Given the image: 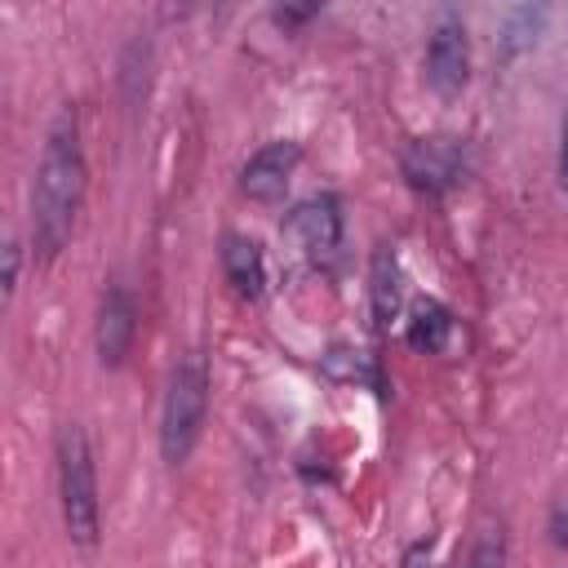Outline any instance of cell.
Here are the masks:
<instances>
[{"instance_id":"6da1fadb","label":"cell","mask_w":568,"mask_h":568,"mask_svg":"<svg viewBox=\"0 0 568 568\" xmlns=\"http://www.w3.org/2000/svg\"><path fill=\"white\" fill-rule=\"evenodd\" d=\"M84 186H89V160H84L80 115L75 106H58L44 129V146L31 182V248L40 262H53L71 244Z\"/></svg>"},{"instance_id":"7a4b0ae2","label":"cell","mask_w":568,"mask_h":568,"mask_svg":"<svg viewBox=\"0 0 568 568\" xmlns=\"http://www.w3.org/2000/svg\"><path fill=\"white\" fill-rule=\"evenodd\" d=\"M53 466H58V506L62 528L75 550H93L102 537V501H98V462L84 426L62 422L53 430Z\"/></svg>"},{"instance_id":"3957f363","label":"cell","mask_w":568,"mask_h":568,"mask_svg":"<svg viewBox=\"0 0 568 568\" xmlns=\"http://www.w3.org/2000/svg\"><path fill=\"white\" fill-rule=\"evenodd\" d=\"M209 395H213V373L209 359L200 351L178 355V364L169 368V386H164V404H160V457L164 466H182L209 422Z\"/></svg>"},{"instance_id":"277c9868","label":"cell","mask_w":568,"mask_h":568,"mask_svg":"<svg viewBox=\"0 0 568 568\" xmlns=\"http://www.w3.org/2000/svg\"><path fill=\"white\" fill-rule=\"evenodd\" d=\"M399 173H404V182L417 195H444V191H453V186L466 182L470 151L453 133H426V138H413L399 151Z\"/></svg>"},{"instance_id":"5b68a950","label":"cell","mask_w":568,"mask_h":568,"mask_svg":"<svg viewBox=\"0 0 568 568\" xmlns=\"http://www.w3.org/2000/svg\"><path fill=\"white\" fill-rule=\"evenodd\" d=\"M280 235L293 244V253H302L306 262H328L342 244V200L333 191L306 195L302 204H293L280 222Z\"/></svg>"},{"instance_id":"8992f818","label":"cell","mask_w":568,"mask_h":568,"mask_svg":"<svg viewBox=\"0 0 568 568\" xmlns=\"http://www.w3.org/2000/svg\"><path fill=\"white\" fill-rule=\"evenodd\" d=\"M470 80V36L462 13L444 9L426 40V84L435 98H457Z\"/></svg>"},{"instance_id":"52a82bcc","label":"cell","mask_w":568,"mask_h":568,"mask_svg":"<svg viewBox=\"0 0 568 568\" xmlns=\"http://www.w3.org/2000/svg\"><path fill=\"white\" fill-rule=\"evenodd\" d=\"M138 342V302L124 280H106L98 297V324H93V346L102 368H120Z\"/></svg>"},{"instance_id":"ba28073f","label":"cell","mask_w":568,"mask_h":568,"mask_svg":"<svg viewBox=\"0 0 568 568\" xmlns=\"http://www.w3.org/2000/svg\"><path fill=\"white\" fill-rule=\"evenodd\" d=\"M297 164H302V146L293 138H275V142L257 146L240 169V195L253 204H280Z\"/></svg>"},{"instance_id":"9c48e42d","label":"cell","mask_w":568,"mask_h":568,"mask_svg":"<svg viewBox=\"0 0 568 568\" xmlns=\"http://www.w3.org/2000/svg\"><path fill=\"white\" fill-rule=\"evenodd\" d=\"M217 266L226 275V284L240 293V297H262V284H266V257H262V244L240 235V231H226L217 240Z\"/></svg>"},{"instance_id":"30bf717a","label":"cell","mask_w":568,"mask_h":568,"mask_svg":"<svg viewBox=\"0 0 568 568\" xmlns=\"http://www.w3.org/2000/svg\"><path fill=\"white\" fill-rule=\"evenodd\" d=\"M404 275H399V262H395V248L390 244H377L373 253V266H368V311H373V324L377 328H390L399 320V302H404Z\"/></svg>"},{"instance_id":"8fae6325","label":"cell","mask_w":568,"mask_h":568,"mask_svg":"<svg viewBox=\"0 0 568 568\" xmlns=\"http://www.w3.org/2000/svg\"><path fill=\"white\" fill-rule=\"evenodd\" d=\"M453 333H457V320H453V311H448L444 302H435V297L413 302L408 324H404V342H408L413 351H422V355H439V351H448Z\"/></svg>"},{"instance_id":"7c38bea8","label":"cell","mask_w":568,"mask_h":568,"mask_svg":"<svg viewBox=\"0 0 568 568\" xmlns=\"http://www.w3.org/2000/svg\"><path fill=\"white\" fill-rule=\"evenodd\" d=\"M324 373H328L333 382H377L373 355L351 351V346H333V351L324 355Z\"/></svg>"},{"instance_id":"4fadbf2b","label":"cell","mask_w":568,"mask_h":568,"mask_svg":"<svg viewBox=\"0 0 568 568\" xmlns=\"http://www.w3.org/2000/svg\"><path fill=\"white\" fill-rule=\"evenodd\" d=\"M466 568H506V524L501 519H488L475 532L470 555H466Z\"/></svg>"},{"instance_id":"5bb4252c","label":"cell","mask_w":568,"mask_h":568,"mask_svg":"<svg viewBox=\"0 0 568 568\" xmlns=\"http://www.w3.org/2000/svg\"><path fill=\"white\" fill-rule=\"evenodd\" d=\"M546 537H550L555 550H568V493L550 506V515H546Z\"/></svg>"},{"instance_id":"9a60e30c","label":"cell","mask_w":568,"mask_h":568,"mask_svg":"<svg viewBox=\"0 0 568 568\" xmlns=\"http://www.w3.org/2000/svg\"><path fill=\"white\" fill-rule=\"evenodd\" d=\"M315 13H320V4H275V9H271V22L284 27V31H293V27L311 22Z\"/></svg>"},{"instance_id":"2e32d148","label":"cell","mask_w":568,"mask_h":568,"mask_svg":"<svg viewBox=\"0 0 568 568\" xmlns=\"http://www.w3.org/2000/svg\"><path fill=\"white\" fill-rule=\"evenodd\" d=\"M18 275H22V244L9 240V244H4V297H13Z\"/></svg>"},{"instance_id":"e0dca14e","label":"cell","mask_w":568,"mask_h":568,"mask_svg":"<svg viewBox=\"0 0 568 568\" xmlns=\"http://www.w3.org/2000/svg\"><path fill=\"white\" fill-rule=\"evenodd\" d=\"M555 178H559V191L568 195V102H564V120H559V160H555Z\"/></svg>"}]
</instances>
